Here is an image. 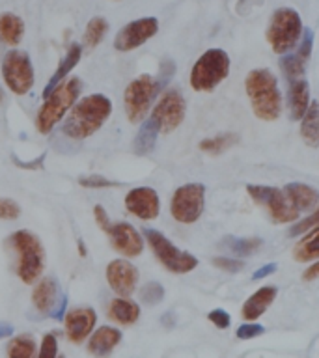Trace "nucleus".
I'll use <instances>...</instances> for the list:
<instances>
[{
  "label": "nucleus",
  "mask_w": 319,
  "mask_h": 358,
  "mask_svg": "<svg viewBox=\"0 0 319 358\" xmlns=\"http://www.w3.org/2000/svg\"><path fill=\"white\" fill-rule=\"evenodd\" d=\"M301 136L310 148L319 145V103L312 101L304 116L301 117Z\"/></svg>",
  "instance_id": "obj_28"
},
{
  "label": "nucleus",
  "mask_w": 319,
  "mask_h": 358,
  "mask_svg": "<svg viewBox=\"0 0 319 358\" xmlns=\"http://www.w3.org/2000/svg\"><path fill=\"white\" fill-rule=\"evenodd\" d=\"M106 32H108V22L105 17H94L84 30V45L88 49H95L105 39Z\"/></svg>",
  "instance_id": "obj_33"
},
{
  "label": "nucleus",
  "mask_w": 319,
  "mask_h": 358,
  "mask_svg": "<svg viewBox=\"0 0 319 358\" xmlns=\"http://www.w3.org/2000/svg\"><path fill=\"white\" fill-rule=\"evenodd\" d=\"M185 114H187V101L179 90H166L151 110V116L155 117L161 133L164 134L176 131L183 123Z\"/></svg>",
  "instance_id": "obj_13"
},
{
  "label": "nucleus",
  "mask_w": 319,
  "mask_h": 358,
  "mask_svg": "<svg viewBox=\"0 0 319 358\" xmlns=\"http://www.w3.org/2000/svg\"><path fill=\"white\" fill-rule=\"evenodd\" d=\"M24 38V22L15 13H0V41L17 47Z\"/></svg>",
  "instance_id": "obj_27"
},
{
  "label": "nucleus",
  "mask_w": 319,
  "mask_h": 358,
  "mask_svg": "<svg viewBox=\"0 0 319 358\" xmlns=\"http://www.w3.org/2000/svg\"><path fill=\"white\" fill-rule=\"evenodd\" d=\"M122 330L114 329V327H101L90 336L88 341V351L95 357H105L111 355L116 345L122 341Z\"/></svg>",
  "instance_id": "obj_23"
},
{
  "label": "nucleus",
  "mask_w": 319,
  "mask_h": 358,
  "mask_svg": "<svg viewBox=\"0 0 319 358\" xmlns=\"http://www.w3.org/2000/svg\"><path fill=\"white\" fill-rule=\"evenodd\" d=\"M213 265L220 268V271H226V273H239L241 268L245 267V263L241 262V259L229 256L213 257Z\"/></svg>",
  "instance_id": "obj_36"
},
{
  "label": "nucleus",
  "mask_w": 319,
  "mask_h": 358,
  "mask_svg": "<svg viewBox=\"0 0 319 358\" xmlns=\"http://www.w3.org/2000/svg\"><path fill=\"white\" fill-rule=\"evenodd\" d=\"M246 190L252 200L269 213L273 222L291 224L299 218V211L288 200V196L282 189L267 187V185H246Z\"/></svg>",
  "instance_id": "obj_10"
},
{
  "label": "nucleus",
  "mask_w": 319,
  "mask_h": 358,
  "mask_svg": "<svg viewBox=\"0 0 319 358\" xmlns=\"http://www.w3.org/2000/svg\"><path fill=\"white\" fill-rule=\"evenodd\" d=\"M95 323H97V313H95L94 308L83 306L69 310L64 315L67 340L73 341V343H83L92 334Z\"/></svg>",
  "instance_id": "obj_18"
},
{
  "label": "nucleus",
  "mask_w": 319,
  "mask_h": 358,
  "mask_svg": "<svg viewBox=\"0 0 319 358\" xmlns=\"http://www.w3.org/2000/svg\"><path fill=\"white\" fill-rule=\"evenodd\" d=\"M106 282L118 296L133 295L139 284V268L127 259H112L106 265Z\"/></svg>",
  "instance_id": "obj_17"
},
{
  "label": "nucleus",
  "mask_w": 319,
  "mask_h": 358,
  "mask_svg": "<svg viewBox=\"0 0 319 358\" xmlns=\"http://www.w3.org/2000/svg\"><path fill=\"white\" fill-rule=\"evenodd\" d=\"M206 207V187L201 183H187L176 189L170 201L172 217L181 224H194Z\"/></svg>",
  "instance_id": "obj_12"
},
{
  "label": "nucleus",
  "mask_w": 319,
  "mask_h": 358,
  "mask_svg": "<svg viewBox=\"0 0 319 358\" xmlns=\"http://www.w3.org/2000/svg\"><path fill=\"white\" fill-rule=\"evenodd\" d=\"M36 340H34V336L30 334H21V336H15L13 340L8 343V357L11 358H32L36 357L38 352H36Z\"/></svg>",
  "instance_id": "obj_32"
},
{
  "label": "nucleus",
  "mask_w": 319,
  "mask_h": 358,
  "mask_svg": "<svg viewBox=\"0 0 319 358\" xmlns=\"http://www.w3.org/2000/svg\"><path fill=\"white\" fill-rule=\"evenodd\" d=\"M222 246L228 248L234 256L246 257L256 254L262 248L263 239H260V237H234V235H228V237L222 239Z\"/></svg>",
  "instance_id": "obj_30"
},
{
  "label": "nucleus",
  "mask_w": 319,
  "mask_h": 358,
  "mask_svg": "<svg viewBox=\"0 0 319 358\" xmlns=\"http://www.w3.org/2000/svg\"><path fill=\"white\" fill-rule=\"evenodd\" d=\"M276 268H278V263H267V265H263L262 268H257L256 273L252 274V280H254V282H257V280L267 278V276H271V274H273Z\"/></svg>",
  "instance_id": "obj_45"
},
{
  "label": "nucleus",
  "mask_w": 319,
  "mask_h": 358,
  "mask_svg": "<svg viewBox=\"0 0 319 358\" xmlns=\"http://www.w3.org/2000/svg\"><path fill=\"white\" fill-rule=\"evenodd\" d=\"M176 75V64L173 60H162L161 67H159V75H157V84L159 88L164 90L168 86V83L172 80V77Z\"/></svg>",
  "instance_id": "obj_39"
},
{
  "label": "nucleus",
  "mask_w": 319,
  "mask_h": 358,
  "mask_svg": "<svg viewBox=\"0 0 319 358\" xmlns=\"http://www.w3.org/2000/svg\"><path fill=\"white\" fill-rule=\"evenodd\" d=\"M278 295V289L274 285H263L256 293H252L246 302L241 308V315L246 321H256L257 317H262L263 313L267 312V308L273 304V301Z\"/></svg>",
  "instance_id": "obj_19"
},
{
  "label": "nucleus",
  "mask_w": 319,
  "mask_h": 358,
  "mask_svg": "<svg viewBox=\"0 0 319 358\" xmlns=\"http://www.w3.org/2000/svg\"><path fill=\"white\" fill-rule=\"evenodd\" d=\"M78 185L86 187V189H108V187H122L120 181H111V179L92 173V176H80L78 178Z\"/></svg>",
  "instance_id": "obj_35"
},
{
  "label": "nucleus",
  "mask_w": 319,
  "mask_h": 358,
  "mask_svg": "<svg viewBox=\"0 0 319 358\" xmlns=\"http://www.w3.org/2000/svg\"><path fill=\"white\" fill-rule=\"evenodd\" d=\"M108 317L118 324H123V327H129V324H134L140 317V306L136 302L127 301L125 296H118L111 302L108 306Z\"/></svg>",
  "instance_id": "obj_26"
},
{
  "label": "nucleus",
  "mask_w": 319,
  "mask_h": 358,
  "mask_svg": "<svg viewBox=\"0 0 319 358\" xmlns=\"http://www.w3.org/2000/svg\"><path fill=\"white\" fill-rule=\"evenodd\" d=\"M58 355V341H56L55 334H45L43 340H41V345H39V358H56Z\"/></svg>",
  "instance_id": "obj_40"
},
{
  "label": "nucleus",
  "mask_w": 319,
  "mask_h": 358,
  "mask_svg": "<svg viewBox=\"0 0 319 358\" xmlns=\"http://www.w3.org/2000/svg\"><path fill=\"white\" fill-rule=\"evenodd\" d=\"M13 334V327L10 323H0V340Z\"/></svg>",
  "instance_id": "obj_47"
},
{
  "label": "nucleus",
  "mask_w": 319,
  "mask_h": 358,
  "mask_svg": "<svg viewBox=\"0 0 319 358\" xmlns=\"http://www.w3.org/2000/svg\"><path fill=\"white\" fill-rule=\"evenodd\" d=\"M297 211H310L318 206L319 192L306 183H288L282 189Z\"/></svg>",
  "instance_id": "obj_24"
},
{
  "label": "nucleus",
  "mask_w": 319,
  "mask_h": 358,
  "mask_svg": "<svg viewBox=\"0 0 319 358\" xmlns=\"http://www.w3.org/2000/svg\"><path fill=\"white\" fill-rule=\"evenodd\" d=\"M0 101H2V90H0Z\"/></svg>",
  "instance_id": "obj_49"
},
{
  "label": "nucleus",
  "mask_w": 319,
  "mask_h": 358,
  "mask_svg": "<svg viewBox=\"0 0 319 358\" xmlns=\"http://www.w3.org/2000/svg\"><path fill=\"white\" fill-rule=\"evenodd\" d=\"M66 308H67V295L66 293H62V295L58 296V301H56L55 308H52V312L49 313V317L55 319V321H60V319H64V315H66Z\"/></svg>",
  "instance_id": "obj_43"
},
{
  "label": "nucleus",
  "mask_w": 319,
  "mask_h": 358,
  "mask_svg": "<svg viewBox=\"0 0 319 358\" xmlns=\"http://www.w3.org/2000/svg\"><path fill=\"white\" fill-rule=\"evenodd\" d=\"M209 321H211L217 329H228L229 323H232V317H229V313L226 312V310H222V308H217V310H211L209 312Z\"/></svg>",
  "instance_id": "obj_42"
},
{
  "label": "nucleus",
  "mask_w": 319,
  "mask_h": 358,
  "mask_svg": "<svg viewBox=\"0 0 319 358\" xmlns=\"http://www.w3.org/2000/svg\"><path fill=\"white\" fill-rule=\"evenodd\" d=\"M60 287H58V282L52 276H45L43 280H39L38 285L34 287L32 291V302L36 310L39 313H45L49 315L55 308L58 296H60Z\"/></svg>",
  "instance_id": "obj_20"
},
{
  "label": "nucleus",
  "mask_w": 319,
  "mask_h": 358,
  "mask_svg": "<svg viewBox=\"0 0 319 358\" xmlns=\"http://www.w3.org/2000/svg\"><path fill=\"white\" fill-rule=\"evenodd\" d=\"M78 250H80V256H86V248H84L83 241H78Z\"/></svg>",
  "instance_id": "obj_48"
},
{
  "label": "nucleus",
  "mask_w": 319,
  "mask_h": 358,
  "mask_svg": "<svg viewBox=\"0 0 319 358\" xmlns=\"http://www.w3.org/2000/svg\"><path fill=\"white\" fill-rule=\"evenodd\" d=\"M229 73V56L222 49H209L190 69V86L194 92H213Z\"/></svg>",
  "instance_id": "obj_6"
},
{
  "label": "nucleus",
  "mask_w": 319,
  "mask_h": 358,
  "mask_svg": "<svg viewBox=\"0 0 319 358\" xmlns=\"http://www.w3.org/2000/svg\"><path fill=\"white\" fill-rule=\"evenodd\" d=\"M157 32H159V21L155 17H142V19L131 21L116 34L114 49L120 52L139 49L146 41H150Z\"/></svg>",
  "instance_id": "obj_14"
},
{
  "label": "nucleus",
  "mask_w": 319,
  "mask_h": 358,
  "mask_svg": "<svg viewBox=\"0 0 319 358\" xmlns=\"http://www.w3.org/2000/svg\"><path fill=\"white\" fill-rule=\"evenodd\" d=\"M318 224H319V207L312 213V215H308L306 218H302L301 222H297L295 226H291L290 235L291 237H297V235L306 234L308 229L313 228V226H318Z\"/></svg>",
  "instance_id": "obj_38"
},
{
  "label": "nucleus",
  "mask_w": 319,
  "mask_h": 358,
  "mask_svg": "<svg viewBox=\"0 0 319 358\" xmlns=\"http://www.w3.org/2000/svg\"><path fill=\"white\" fill-rule=\"evenodd\" d=\"M159 133H161V127H159V123H157L155 117L150 114V117L142 122L139 133H136V136H134L133 140L134 153L140 157L150 155L151 151H153V148H155Z\"/></svg>",
  "instance_id": "obj_25"
},
{
  "label": "nucleus",
  "mask_w": 319,
  "mask_h": 358,
  "mask_svg": "<svg viewBox=\"0 0 319 358\" xmlns=\"http://www.w3.org/2000/svg\"><path fill=\"white\" fill-rule=\"evenodd\" d=\"M161 92L162 90L159 88L157 78L151 75H140L139 78L131 80L123 94V105H125V114H127L129 122H144L153 101Z\"/></svg>",
  "instance_id": "obj_9"
},
{
  "label": "nucleus",
  "mask_w": 319,
  "mask_h": 358,
  "mask_svg": "<svg viewBox=\"0 0 319 358\" xmlns=\"http://www.w3.org/2000/svg\"><path fill=\"white\" fill-rule=\"evenodd\" d=\"M302 36L301 15L293 8H278L271 17L267 41L276 55H288L295 49Z\"/></svg>",
  "instance_id": "obj_5"
},
{
  "label": "nucleus",
  "mask_w": 319,
  "mask_h": 358,
  "mask_svg": "<svg viewBox=\"0 0 319 358\" xmlns=\"http://www.w3.org/2000/svg\"><path fill=\"white\" fill-rule=\"evenodd\" d=\"M83 90V83L78 77H71L66 83H62L58 88L45 97L43 106L39 108L36 116V127L41 134H49L58 123L71 110V106L77 103L78 94Z\"/></svg>",
  "instance_id": "obj_4"
},
{
  "label": "nucleus",
  "mask_w": 319,
  "mask_h": 358,
  "mask_svg": "<svg viewBox=\"0 0 319 358\" xmlns=\"http://www.w3.org/2000/svg\"><path fill=\"white\" fill-rule=\"evenodd\" d=\"M319 278V259L316 263H313L312 267H308L304 273H302V280L304 282H312V280Z\"/></svg>",
  "instance_id": "obj_46"
},
{
  "label": "nucleus",
  "mask_w": 319,
  "mask_h": 358,
  "mask_svg": "<svg viewBox=\"0 0 319 358\" xmlns=\"http://www.w3.org/2000/svg\"><path fill=\"white\" fill-rule=\"evenodd\" d=\"M293 259L299 263L319 259V224L310 228V231L297 243L293 248Z\"/></svg>",
  "instance_id": "obj_29"
},
{
  "label": "nucleus",
  "mask_w": 319,
  "mask_h": 358,
  "mask_svg": "<svg viewBox=\"0 0 319 358\" xmlns=\"http://www.w3.org/2000/svg\"><path fill=\"white\" fill-rule=\"evenodd\" d=\"M21 215V207L11 198H0V218L2 220H15Z\"/></svg>",
  "instance_id": "obj_37"
},
{
  "label": "nucleus",
  "mask_w": 319,
  "mask_h": 358,
  "mask_svg": "<svg viewBox=\"0 0 319 358\" xmlns=\"http://www.w3.org/2000/svg\"><path fill=\"white\" fill-rule=\"evenodd\" d=\"M265 332L263 329V324H257V323H246V324H241L235 336L239 338V340H252V338H257V336H262Z\"/></svg>",
  "instance_id": "obj_41"
},
{
  "label": "nucleus",
  "mask_w": 319,
  "mask_h": 358,
  "mask_svg": "<svg viewBox=\"0 0 319 358\" xmlns=\"http://www.w3.org/2000/svg\"><path fill=\"white\" fill-rule=\"evenodd\" d=\"M45 157H47V153H41V155L38 157V159H36V161H30V162H24V161H21V159H19V157H11V161L15 162L17 166L19 168H27V170H39V168L43 166V162H45Z\"/></svg>",
  "instance_id": "obj_44"
},
{
  "label": "nucleus",
  "mask_w": 319,
  "mask_h": 358,
  "mask_svg": "<svg viewBox=\"0 0 319 358\" xmlns=\"http://www.w3.org/2000/svg\"><path fill=\"white\" fill-rule=\"evenodd\" d=\"M94 217L95 222L99 224V228L108 235L114 250L120 252L125 257H136L142 254V250H144V239L134 229V226H131L129 222H112L103 206L94 207Z\"/></svg>",
  "instance_id": "obj_8"
},
{
  "label": "nucleus",
  "mask_w": 319,
  "mask_h": 358,
  "mask_svg": "<svg viewBox=\"0 0 319 358\" xmlns=\"http://www.w3.org/2000/svg\"><path fill=\"white\" fill-rule=\"evenodd\" d=\"M8 245L17 254V276L28 285L38 282L45 271V248L38 235L28 229H19L8 237Z\"/></svg>",
  "instance_id": "obj_3"
},
{
  "label": "nucleus",
  "mask_w": 319,
  "mask_h": 358,
  "mask_svg": "<svg viewBox=\"0 0 319 358\" xmlns=\"http://www.w3.org/2000/svg\"><path fill=\"white\" fill-rule=\"evenodd\" d=\"M125 209L140 220H155L161 213V200L155 189L136 187L125 196Z\"/></svg>",
  "instance_id": "obj_15"
},
{
  "label": "nucleus",
  "mask_w": 319,
  "mask_h": 358,
  "mask_svg": "<svg viewBox=\"0 0 319 358\" xmlns=\"http://www.w3.org/2000/svg\"><path fill=\"white\" fill-rule=\"evenodd\" d=\"M112 114V101L103 94L86 95L71 106L62 133L71 140H86L95 134Z\"/></svg>",
  "instance_id": "obj_1"
},
{
  "label": "nucleus",
  "mask_w": 319,
  "mask_h": 358,
  "mask_svg": "<svg viewBox=\"0 0 319 358\" xmlns=\"http://www.w3.org/2000/svg\"><path fill=\"white\" fill-rule=\"evenodd\" d=\"M245 92L257 120L274 122L282 114L278 80L269 69H252L245 78Z\"/></svg>",
  "instance_id": "obj_2"
},
{
  "label": "nucleus",
  "mask_w": 319,
  "mask_h": 358,
  "mask_svg": "<svg viewBox=\"0 0 319 358\" xmlns=\"http://www.w3.org/2000/svg\"><path fill=\"white\" fill-rule=\"evenodd\" d=\"M310 106V84L304 78L291 80L290 90H288V108H290V117L293 122H301L304 112Z\"/></svg>",
  "instance_id": "obj_21"
},
{
  "label": "nucleus",
  "mask_w": 319,
  "mask_h": 358,
  "mask_svg": "<svg viewBox=\"0 0 319 358\" xmlns=\"http://www.w3.org/2000/svg\"><path fill=\"white\" fill-rule=\"evenodd\" d=\"M80 56H83V47L80 45H71L69 49H67L66 56L62 58L60 66L56 67V71L52 73V77L49 78V83L45 84V90H43V99L47 97L49 94H52L58 86H60L64 80H66V77L69 75V73L77 67V64L80 62Z\"/></svg>",
  "instance_id": "obj_22"
},
{
  "label": "nucleus",
  "mask_w": 319,
  "mask_h": 358,
  "mask_svg": "<svg viewBox=\"0 0 319 358\" xmlns=\"http://www.w3.org/2000/svg\"><path fill=\"white\" fill-rule=\"evenodd\" d=\"M295 52L291 50L288 55H282V60H280V69L288 78V83L302 78V75H304V69H306V64L310 60V56H312L313 49V32L310 28L302 30L301 45L295 47Z\"/></svg>",
  "instance_id": "obj_16"
},
{
  "label": "nucleus",
  "mask_w": 319,
  "mask_h": 358,
  "mask_svg": "<svg viewBox=\"0 0 319 358\" xmlns=\"http://www.w3.org/2000/svg\"><path fill=\"white\" fill-rule=\"evenodd\" d=\"M239 142V134L235 133H222L217 134V136H211V138L201 140L200 150L204 153H209V155H220L226 150H229L232 145H235Z\"/></svg>",
  "instance_id": "obj_31"
},
{
  "label": "nucleus",
  "mask_w": 319,
  "mask_h": 358,
  "mask_svg": "<svg viewBox=\"0 0 319 358\" xmlns=\"http://www.w3.org/2000/svg\"><path fill=\"white\" fill-rule=\"evenodd\" d=\"M2 78L15 95H27L34 86V66L24 50L11 49L2 60Z\"/></svg>",
  "instance_id": "obj_11"
},
{
  "label": "nucleus",
  "mask_w": 319,
  "mask_h": 358,
  "mask_svg": "<svg viewBox=\"0 0 319 358\" xmlns=\"http://www.w3.org/2000/svg\"><path fill=\"white\" fill-rule=\"evenodd\" d=\"M162 299H164V287L159 282H148L140 289V301L148 304V306H155Z\"/></svg>",
  "instance_id": "obj_34"
},
{
  "label": "nucleus",
  "mask_w": 319,
  "mask_h": 358,
  "mask_svg": "<svg viewBox=\"0 0 319 358\" xmlns=\"http://www.w3.org/2000/svg\"><path fill=\"white\" fill-rule=\"evenodd\" d=\"M142 235H144V241H148V245L153 250L157 259L161 262L162 267L170 271V273L187 274L198 267V257L192 256L190 252L179 250L178 246L173 245L172 241L168 239L166 235H162L161 231H157L153 228H144Z\"/></svg>",
  "instance_id": "obj_7"
}]
</instances>
